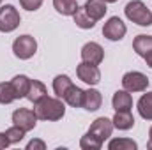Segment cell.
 Listing matches in <instances>:
<instances>
[{
    "mask_svg": "<svg viewBox=\"0 0 152 150\" xmlns=\"http://www.w3.org/2000/svg\"><path fill=\"white\" fill-rule=\"evenodd\" d=\"M138 143L129 138H113L108 143V150H136Z\"/></svg>",
    "mask_w": 152,
    "mask_h": 150,
    "instance_id": "cell-23",
    "label": "cell"
},
{
    "mask_svg": "<svg viewBox=\"0 0 152 150\" xmlns=\"http://www.w3.org/2000/svg\"><path fill=\"white\" fill-rule=\"evenodd\" d=\"M48 95V90H46V85L39 79H30V87H28V92H27V99L30 103H39L42 97Z\"/></svg>",
    "mask_w": 152,
    "mask_h": 150,
    "instance_id": "cell-17",
    "label": "cell"
},
{
    "mask_svg": "<svg viewBox=\"0 0 152 150\" xmlns=\"http://www.w3.org/2000/svg\"><path fill=\"white\" fill-rule=\"evenodd\" d=\"M80 147L83 150H99L103 147V141L97 140L94 134H90V133L87 131V134L81 136V140H80Z\"/></svg>",
    "mask_w": 152,
    "mask_h": 150,
    "instance_id": "cell-25",
    "label": "cell"
},
{
    "mask_svg": "<svg viewBox=\"0 0 152 150\" xmlns=\"http://www.w3.org/2000/svg\"><path fill=\"white\" fill-rule=\"evenodd\" d=\"M25 133H27V131H23L20 125H12V127H9V129L5 131V134H7V138H9L11 145H14V143H20V141L25 138Z\"/></svg>",
    "mask_w": 152,
    "mask_h": 150,
    "instance_id": "cell-26",
    "label": "cell"
},
{
    "mask_svg": "<svg viewBox=\"0 0 152 150\" xmlns=\"http://www.w3.org/2000/svg\"><path fill=\"white\" fill-rule=\"evenodd\" d=\"M73 18H75L76 27H80V28H83V30H90V28L96 27V21L87 14L85 7H78V11L73 14Z\"/></svg>",
    "mask_w": 152,
    "mask_h": 150,
    "instance_id": "cell-20",
    "label": "cell"
},
{
    "mask_svg": "<svg viewBox=\"0 0 152 150\" xmlns=\"http://www.w3.org/2000/svg\"><path fill=\"white\" fill-rule=\"evenodd\" d=\"M112 106L115 111H131L133 108V97L127 90H117L112 97Z\"/></svg>",
    "mask_w": 152,
    "mask_h": 150,
    "instance_id": "cell-11",
    "label": "cell"
},
{
    "mask_svg": "<svg viewBox=\"0 0 152 150\" xmlns=\"http://www.w3.org/2000/svg\"><path fill=\"white\" fill-rule=\"evenodd\" d=\"M85 11H87V14L97 23L99 20H103L104 18V14H106V11H108V7H106V2L104 0H87L85 2Z\"/></svg>",
    "mask_w": 152,
    "mask_h": 150,
    "instance_id": "cell-12",
    "label": "cell"
},
{
    "mask_svg": "<svg viewBox=\"0 0 152 150\" xmlns=\"http://www.w3.org/2000/svg\"><path fill=\"white\" fill-rule=\"evenodd\" d=\"M12 101H16V95L11 87V81H2L0 83V104H11Z\"/></svg>",
    "mask_w": 152,
    "mask_h": 150,
    "instance_id": "cell-24",
    "label": "cell"
},
{
    "mask_svg": "<svg viewBox=\"0 0 152 150\" xmlns=\"http://www.w3.org/2000/svg\"><path fill=\"white\" fill-rule=\"evenodd\" d=\"M136 108H138V113L143 120H152V92L143 94L138 99Z\"/></svg>",
    "mask_w": 152,
    "mask_h": 150,
    "instance_id": "cell-19",
    "label": "cell"
},
{
    "mask_svg": "<svg viewBox=\"0 0 152 150\" xmlns=\"http://www.w3.org/2000/svg\"><path fill=\"white\" fill-rule=\"evenodd\" d=\"M101 104H103V95H101L99 90H96V88L85 90L83 106H81V108H85L87 111H97V110L101 108Z\"/></svg>",
    "mask_w": 152,
    "mask_h": 150,
    "instance_id": "cell-13",
    "label": "cell"
},
{
    "mask_svg": "<svg viewBox=\"0 0 152 150\" xmlns=\"http://www.w3.org/2000/svg\"><path fill=\"white\" fill-rule=\"evenodd\" d=\"M34 111L37 115L39 120H46V122H57L66 115V104L62 103L60 97H42L39 103H36Z\"/></svg>",
    "mask_w": 152,
    "mask_h": 150,
    "instance_id": "cell-1",
    "label": "cell"
},
{
    "mask_svg": "<svg viewBox=\"0 0 152 150\" xmlns=\"http://www.w3.org/2000/svg\"><path fill=\"white\" fill-rule=\"evenodd\" d=\"M71 85H73V79L67 74H57L53 78V92H55V95L62 99V95L66 94V90Z\"/></svg>",
    "mask_w": 152,
    "mask_h": 150,
    "instance_id": "cell-22",
    "label": "cell"
},
{
    "mask_svg": "<svg viewBox=\"0 0 152 150\" xmlns=\"http://www.w3.org/2000/svg\"><path fill=\"white\" fill-rule=\"evenodd\" d=\"M143 58H145V62H147V66H149V67L152 69V51L149 53V55H145Z\"/></svg>",
    "mask_w": 152,
    "mask_h": 150,
    "instance_id": "cell-30",
    "label": "cell"
},
{
    "mask_svg": "<svg viewBox=\"0 0 152 150\" xmlns=\"http://www.w3.org/2000/svg\"><path fill=\"white\" fill-rule=\"evenodd\" d=\"M133 50L136 51V55H140L142 58L145 55H149L152 51V36H145V34H140L136 36L133 41Z\"/></svg>",
    "mask_w": 152,
    "mask_h": 150,
    "instance_id": "cell-18",
    "label": "cell"
},
{
    "mask_svg": "<svg viewBox=\"0 0 152 150\" xmlns=\"http://www.w3.org/2000/svg\"><path fill=\"white\" fill-rule=\"evenodd\" d=\"M122 87L127 92H145L149 87V78L140 71H129L122 76Z\"/></svg>",
    "mask_w": 152,
    "mask_h": 150,
    "instance_id": "cell-5",
    "label": "cell"
},
{
    "mask_svg": "<svg viewBox=\"0 0 152 150\" xmlns=\"http://www.w3.org/2000/svg\"><path fill=\"white\" fill-rule=\"evenodd\" d=\"M11 87L14 90L16 99H23V97H27V92H28V87H30V78L25 74L14 76L11 79Z\"/></svg>",
    "mask_w": 152,
    "mask_h": 150,
    "instance_id": "cell-16",
    "label": "cell"
},
{
    "mask_svg": "<svg viewBox=\"0 0 152 150\" xmlns=\"http://www.w3.org/2000/svg\"><path fill=\"white\" fill-rule=\"evenodd\" d=\"M83 95H85V90L80 88V87H76L75 83H73V85L66 90V94L62 95V99H64L66 104H69V106H73V108H81V106H83Z\"/></svg>",
    "mask_w": 152,
    "mask_h": 150,
    "instance_id": "cell-14",
    "label": "cell"
},
{
    "mask_svg": "<svg viewBox=\"0 0 152 150\" xmlns=\"http://www.w3.org/2000/svg\"><path fill=\"white\" fill-rule=\"evenodd\" d=\"M147 147L152 150V125H151V129H149V143H147Z\"/></svg>",
    "mask_w": 152,
    "mask_h": 150,
    "instance_id": "cell-31",
    "label": "cell"
},
{
    "mask_svg": "<svg viewBox=\"0 0 152 150\" xmlns=\"http://www.w3.org/2000/svg\"><path fill=\"white\" fill-rule=\"evenodd\" d=\"M27 150H46V143H44L42 140L34 138V140H30V141L27 143Z\"/></svg>",
    "mask_w": 152,
    "mask_h": 150,
    "instance_id": "cell-28",
    "label": "cell"
},
{
    "mask_svg": "<svg viewBox=\"0 0 152 150\" xmlns=\"http://www.w3.org/2000/svg\"><path fill=\"white\" fill-rule=\"evenodd\" d=\"M37 51V41L28 36V34H23L20 37L14 39L12 42V53L20 58V60H28L36 55Z\"/></svg>",
    "mask_w": 152,
    "mask_h": 150,
    "instance_id": "cell-4",
    "label": "cell"
},
{
    "mask_svg": "<svg viewBox=\"0 0 152 150\" xmlns=\"http://www.w3.org/2000/svg\"><path fill=\"white\" fill-rule=\"evenodd\" d=\"M81 60L83 62H88V64H94V66H99L103 60H104V50L99 42H87L83 48H81Z\"/></svg>",
    "mask_w": 152,
    "mask_h": 150,
    "instance_id": "cell-10",
    "label": "cell"
},
{
    "mask_svg": "<svg viewBox=\"0 0 152 150\" xmlns=\"http://www.w3.org/2000/svg\"><path fill=\"white\" fill-rule=\"evenodd\" d=\"M88 133L94 134L97 140H101V141L104 143L106 140H110V136H112V133H113V122H112L110 118H106V117H99V118H96V120L90 124Z\"/></svg>",
    "mask_w": 152,
    "mask_h": 150,
    "instance_id": "cell-8",
    "label": "cell"
},
{
    "mask_svg": "<svg viewBox=\"0 0 152 150\" xmlns=\"http://www.w3.org/2000/svg\"><path fill=\"white\" fill-rule=\"evenodd\" d=\"M53 7L62 16H73L78 11V2L76 0H53Z\"/></svg>",
    "mask_w": 152,
    "mask_h": 150,
    "instance_id": "cell-21",
    "label": "cell"
},
{
    "mask_svg": "<svg viewBox=\"0 0 152 150\" xmlns=\"http://www.w3.org/2000/svg\"><path fill=\"white\" fill-rule=\"evenodd\" d=\"M37 115L34 110H28V108H18L12 111V124L14 125H20L23 131H32L36 125H37Z\"/></svg>",
    "mask_w": 152,
    "mask_h": 150,
    "instance_id": "cell-7",
    "label": "cell"
},
{
    "mask_svg": "<svg viewBox=\"0 0 152 150\" xmlns=\"http://www.w3.org/2000/svg\"><path fill=\"white\" fill-rule=\"evenodd\" d=\"M11 145V141H9V138H7V134L5 133H0V150L7 149Z\"/></svg>",
    "mask_w": 152,
    "mask_h": 150,
    "instance_id": "cell-29",
    "label": "cell"
},
{
    "mask_svg": "<svg viewBox=\"0 0 152 150\" xmlns=\"http://www.w3.org/2000/svg\"><path fill=\"white\" fill-rule=\"evenodd\" d=\"M112 122L113 127L118 131H129L134 127V117L131 115V111H115Z\"/></svg>",
    "mask_w": 152,
    "mask_h": 150,
    "instance_id": "cell-15",
    "label": "cell"
},
{
    "mask_svg": "<svg viewBox=\"0 0 152 150\" xmlns=\"http://www.w3.org/2000/svg\"><path fill=\"white\" fill-rule=\"evenodd\" d=\"M0 5H2V0H0Z\"/></svg>",
    "mask_w": 152,
    "mask_h": 150,
    "instance_id": "cell-33",
    "label": "cell"
},
{
    "mask_svg": "<svg viewBox=\"0 0 152 150\" xmlns=\"http://www.w3.org/2000/svg\"><path fill=\"white\" fill-rule=\"evenodd\" d=\"M124 14L129 21L140 25V27H151L152 25V11L142 0H131L124 7Z\"/></svg>",
    "mask_w": 152,
    "mask_h": 150,
    "instance_id": "cell-2",
    "label": "cell"
},
{
    "mask_svg": "<svg viewBox=\"0 0 152 150\" xmlns=\"http://www.w3.org/2000/svg\"><path fill=\"white\" fill-rule=\"evenodd\" d=\"M44 0H20V5L27 11H37Z\"/></svg>",
    "mask_w": 152,
    "mask_h": 150,
    "instance_id": "cell-27",
    "label": "cell"
},
{
    "mask_svg": "<svg viewBox=\"0 0 152 150\" xmlns=\"http://www.w3.org/2000/svg\"><path fill=\"white\" fill-rule=\"evenodd\" d=\"M21 23V16L18 12V9L11 4L0 5V32L9 34L14 32Z\"/></svg>",
    "mask_w": 152,
    "mask_h": 150,
    "instance_id": "cell-3",
    "label": "cell"
},
{
    "mask_svg": "<svg viewBox=\"0 0 152 150\" xmlns=\"http://www.w3.org/2000/svg\"><path fill=\"white\" fill-rule=\"evenodd\" d=\"M106 4H115V2H118V0H104Z\"/></svg>",
    "mask_w": 152,
    "mask_h": 150,
    "instance_id": "cell-32",
    "label": "cell"
},
{
    "mask_svg": "<svg viewBox=\"0 0 152 150\" xmlns=\"http://www.w3.org/2000/svg\"><path fill=\"white\" fill-rule=\"evenodd\" d=\"M76 74H78V78H80L83 83H87V85H90V87H94V85H97V83L101 81V71H99V67L94 66V64L83 62V60H81V64H78Z\"/></svg>",
    "mask_w": 152,
    "mask_h": 150,
    "instance_id": "cell-9",
    "label": "cell"
},
{
    "mask_svg": "<svg viewBox=\"0 0 152 150\" xmlns=\"http://www.w3.org/2000/svg\"><path fill=\"white\" fill-rule=\"evenodd\" d=\"M126 34H127V27L118 16H112L106 20V23L103 27V36L108 41H120V39H124Z\"/></svg>",
    "mask_w": 152,
    "mask_h": 150,
    "instance_id": "cell-6",
    "label": "cell"
}]
</instances>
